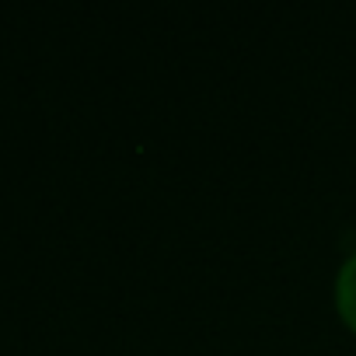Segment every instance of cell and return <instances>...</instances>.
<instances>
[{
	"instance_id": "1",
	"label": "cell",
	"mask_w": 356,
	"mask_h": 356,
	"mask_svg": "<svg viewBox=\"0 0 356 356\" xmlns=\"http://www.w3.org/2000/svg\"><path fill=\"white\" fill-rule=\"evenodd\" d=\"M335 304H339V314L346 318V325L356 332V252L346 255V262L335 273Z\"/></svg>"
}]
</instances>
